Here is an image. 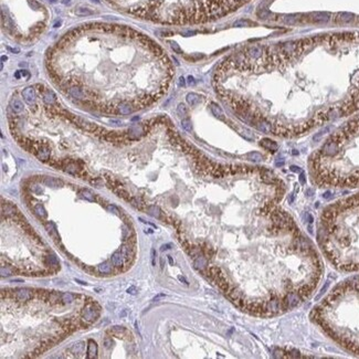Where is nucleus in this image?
<instances>
[{
    "mask_svg": "<svg viewBox=\"0 0 359 359\" xmlns=\"http://www.w3.org/2000/svg\"><path fill=\"white\" fill-rule=\"evenodd\" d=\"M317 239L325 255L338 270L359 272V193L323 211Z\"/></svg>",
    "mask_w": 359,
    "mask_h": 359,
    "instance_id": "f257e3e1",
    "label": "nucleus"
},
{
    "mask_svg": "<svg viewBox=\"0 0 359 359\" xmlns=\"http://www.w3.org/2000/svg\"><path fill=\"white\" fill-rule=\"evenodd\" d=\"M312 174L321 187L359 186V115L326 139L311 158Z\"/></svg>",
    "mask_w": 359,
    "mask_h": 359,
    "instance_id": "f03ea898",
    "label": "nucleus"
},
{
    "mask_svg": "<svg viewBox=\"0 0 359 359\" xmlns=\"http://www.w3.org/2000/svg\"><path fill=\"white\" fill-rule=\"evenodd\" d=\"M118 10L166 24L200 23L221 18L249 0H106Z\"/></svg>",
    "mask_w": 359,
    "mask_h": 359,
    "instance_id": "7ed1b4c3",
    "label": "nucleus"
},
{
    "mask_svg": "<svg viewBox=\"0 0 359 359\" xmlns=\"http://www.w3.org/2000/svg\"><path fill=\"white\" fill-rule=\"evenodd\" d=\"M312 318L338 345L359 355V277L333 288L314 308Z\"/></svg>",
    "mask_w": 359,
    "mask_h": 359,
    "instance_id": "20e7f679",
    "label": "nucleus"
},
{
    "mask_svg": "<svg viewBox=\"0 0 359 359\" xmlns=\"http://www.w3.org/2000/svg\"><path fill=\"white\" fill-rule=\"evenodd\" d=\"M99 316V306L96 303H87L81 311V318L85 324H92Z\"/></svg>",
    "mask_w": 359,
    "mask_h": 359,
    "instance_id": "39448f33",
    "label": "nucleus"
},
{
    "mask_svg": "<svg viewBox=\"0 0 359 359\" xmlns=\"http://www.w3.org/2000/svg\"><path fill=\"white\" fill-rule=\"evenodd\" d=\"M136 110L134 105L130 102H122L116 106V112L122 114V115H128L132 114L134 111Z\"/></svg>",
    "mask_w": 359,
    "mask_h": 359,
    "instance_id": "423d86ee",
    "label": "nucleus"
},
{
    "mask_svg": "<svg viewBox=\"0 0 359 359\" xmlns=\"http://www.w3.org/2000/svg\"><path fill=\"white\" fill-rule=\"evenodd\" d=\"M145 134V128L141 125H134L128 129V138L129 139H138Z\"/></svg>",
    "mask_w": 359,
    "mask_h": 359,
    "instance_id": "0eeeda50",
    "label": "nucleus"
},
{
    "mask_svg": "<svg viewBox=\"0 0 359 359\" xmlns=\"http://www.w3.org/2000/svg\"><path fill=\"white\" fill-rule=\"evenodd\" d=\"M22 96H23L24 101L29 104V105H33L35 103V91L32 86H29V87H26V89L22 91Z\"/></svg>",
    "mask_w": 359,
    "mask_h": 359,
    "instance_id": "6e6552de",
    "label": "nucleus"
},
{
    "mask_svg": "<svg viewBox=\"0 0 359 359\" xmlns=\"http://www.w3.org/2000/svg\"><path fill=\"white\" fill-rule=\"evenodd\" d=\"M16 298L20 302L29 301L32 298V291L30 288H18L16 291Z\"/></svg>",
    "mask_w": 359,
    "mask_h": 359,
    "instance_id": "1a4fd4ad",
    "label": "nucleus"
},
{
    "mask_svg": "<svg viewBox=\"0 0 359 359\" xmlns=\"http://www.w3.org/2000/svg\"><path fill=\"white\" fill-rule=\"evenodd\" d=\"M126 262V259L123 255V253L120 252V250L114 252L113 255H112V264H113L115 267H122Z\"/></svg>",
    "mask_w": 359,
    "mask_h": 359,
    "instance_id": "9d476101",
    "label": "nucleus"
},
{
    "mask_svg": "<svg viewBox=\"0 0 359 359\" xmlns=\"http://www.w3.org/2000/svg\"><path fill=\"white\" fill-rule=\"evenodd\" d=\"M193 265L197 270L199 271H203L208 265V260L207 257L203 255V254H198L197 257H195V260H193Z\"/></svg>",
    "mask_w": 359,
    "mask_h": 359,
    "instance_id": "9b49d317",
    "label": "nucleus"
},
{
    "mask_svg": "<svg viewBox=\"0 0 359 359\" xmlns=\"http://www.w3.org/2000/svg\"><path fill=\"white\" fill-rule=\"evenodd\" d=\"M86 357L89 359H94L97 357V345L93 339H90L87 342V355Z\"/></svg>",
    "mask_w": 359,
    "mask_h": 359,
    "instance_id": "f8f14e48",
    "label": "nucleus"
},
{
    "mask_svg": "<svg viewBox=\"0 0 359 359\" xmlns=\"http://www.w3.org/2000/svg\"><path fill=\"white\" fill-rule=\"evenodd\" d=\"M50 154H51V151H50V149L48 147H39L37 149V151H35L37 157L42 161L48 160L49 158H50Z\"/></svg>",
    "mask_w": 359,
    "mask_h": 359,
    "instance_id": "ddd939ff",
    "label": "nucleus"
},
{
    "mask_svg": "<svg viewBox=\"0 0 359 359\" xmlns=\"http://www.w3.org/2000/svg\"><path fill=\"white\" fill-rule=\"evenodd\" d=\"M43 184L45 186H48V187H52V188H58V187H61L63 185L62 180L53 177H44L43 178Z\"/></svg>",
    "mask_w": 359,
    "mask_h": 359,
    "instance_id": "4468645a",
    "label": "nucleus"
},
{
    "mask_svg": "<svg viewBox=\"0 0 359 359\" xmlns=\"http://www.w3.org/2000/svg\"><path fill=\"white\" fill-rule=\"evenodd\" d=\"M260 145L262 147L265 148V149H267V151H272V153H274L277 149V144L275 141H273L272 139H269V138H264V139L261 140Z\"/></svg>",
    "mask_w": 359,
    "mask_h": 359,
    "instance_id": "2eb2a0df",
    "label": "nucleus"
},
{
    "mask_svg": "<svg viewBox=\"0 0 359 359\" xmlns=\"http://www.w3.org/2000/svg\"><path fill=\"white\" fill-rule=\"evenodd\" d=\"M43 102L48 105H51V104H55L56 103V96L52 91L50 90H45L44 93H43Z\"/></svg>",
    "mask_w": 359,
    "mask_h": 359,
    "instance_id": "dca6fc26",
    "label": "nucleus"
},
{
    "mask_svg": "<svg viewBox=\"0 0 359 359\" xmlns=\"http://www.w3.org/2000/svg\"><path fill=\"white\" fill-rule=\"evenodd\" d=\"M84 349H85V342H76L75 344H73L71 347V352L74 354V355H81L84 352Z\"/></svg>",
    "mask_w": 359,
    "mask_h": 359,
    "instance_id": "f3484780",
    "label": "nucleus"
},
{
    "mask_svg": "<svg viewBox=\"0 0 359 359\" xmlns=\"http://www.w3.org/2000/svg\"><path fill=\"white\" fill-rule=\"evenodd\" d=\"M210 108H211L212 114H213L215 117H218V118H220V120H224V114H223V111H222V108H221V107L218 105V104H215V103H211V104H210Z\"/></svg>",
    "mask_w": 359,
    "mask_h": 359,
    "instance_id": "a211bd4d",
    "label": "nucleus"
},
{
    "mask_svg": "<svg viewBox=\"0 0 359 359\" xmlns=\"http://www.w3.org/2000/svg\"><path fill=\"white\" fill-rule=\"evenodd\" d=\"M10 108L14 111V113L19 114V113H22V112H23L24 106L19 99H12V101L10 102Z\"/></svg>",
    "mask_w": 359,
    "mask_h": 359,
    "instance_id": "6ab92c4d",
    "label": "nucleus"
},
{
    "mask_svg": "<svg viewBox=\"0 0 359 359\" xmlns=\"http://www.w3.org/2000/svg\"><path fill=\"white\" fill-rule=\"evenodd\" d=\"M63 169L71 175H78L80 172V170H81V168L76 164H74V163H68V164L64 165Z\"/></svg>",
    "mask_w": 359,
    "mask_h": 359,
    "instance_id": "aec40b11",
    "label": "nucleus"
},
{
    "mask_svg": "<svg viewBox=\"0 0 359 359\" xmlns=\"http://www.w3.org/2000/svg\"><path fill=\"white\" fill-rule=\"evenodd\" d=\"M186 101H187V103H188L189 105L195 106L201 101V97L198 94H196V93H189L188 95L186 96Z\"/></svg>",
    "mask_w": 359,
    "mask_h": 359,
    "instance_id": "412c9836",
    "label": "nucleus"
},
{
    "mask_svg": "<svg viewBox=\"0 0 359 359\" xmlns=\"http://www.w3.org/2000/svg\"><path fill=\"white\" fill-rule=\"evenodd\" d=\"M97 270H99V273H102V274H111L112 272H113V270H112V265H111L108 262L101 263L99 265V267H97Z\"/></svg>",
    "mask_w": 359,
    "mask_h": 359,
    "instance_id": "4be33fe9",
    "label": "nucleus"
},
{
    "mask_svg": "<svg viewBox=\"0 0 359 359\" xmlns=\"http://www.w3.org/2000/svg\"><path fill=\"white\" fill-rule=\"evenodd\" d=\"M147 212H148V214L151 215V217H154V218H157V219L160 218L161 211H160V209H159V207H157V205H149V207L147 208Z\"/></svg>",
    "mask_w": 359,
    "mask_h": 359,
    "instance_id": "5701e85b",
    "label": "nucleus"
},
{
    "mask_svg": "<svg viewBox=\"0 0 359 359\" xmlns=\"http://www.w3.org/2000/svg\"><path fill=\"white\" fill-rule=\"evenodd\" d=\"M110 332L114 335H116L117 337H123L125 334L127 333V330L125 329V327L123 326H113L112 328L110 329Z\"/></svg>",
    "mask_w": 359,
    "mask_h": 359,
    "instance_id": "b1692460",
    "label": "nucleus"
},
{
    "mask_svg": "<svg viewBox=\"0 0 359 359\" xmlns=\"http://www.w3.org/2000/svg\"><path fill=\"white\" fill-rule=\"evenodd\" d=\"M246 158L251 161L259 163V161H261L262 159H263V156H262L260 153H257V151H251V153H249V154H246Z\"/></svg>",
    "mask_w": 359,
    "mask_h": 359,
    "instance_id": "393cba45",
    "label": "nucleus"
},
{
    "mask_svg": "<svg viewBox=\"0 0 359 359\" xmlns=\"http://www.w3.org/2000/svg\"><path fill=\"white\" fill-rule=\"evenodd\" d=\"M80 195L82 196V198H84L85 200H89V201H91V202L95 201V197H94V195H93L90 190H87V189H83V190H81V191H80Z\"/></svg>",
    "mask_w": 359,
    "mask_h": 359,
    "instance_id": "a878e982",
    "label": "nucleus"
},
{
    "mask_svg": "<svg viewBox=\"0 0 359 359\" xmlns=\"http://www.w3.org/2000/svg\"><path fill=\"white\" fill-rule=\"evenodd\" d=\"M2 213L6 215H14L16 213V208L11 205H2Z\"/></svg>",
    "mask_w": 359,
    "mask_h": 359,
    "instance_id": "bb28decb",
    "label": "nucleus"
},
{
    "mask_svg": "<svg viewBox=\"0 0 359 359\" xmlns=\"http://www.w3.org/2000/svg\"><path fill=\"white\" fill-rule=\"evenodd\" d=\"M34 212L37 213V215H39L40 218H45L47 215H48V213H47V211H45L44 207L42 205H35V207H34Z\"/></svg>",
    "mask_w": 359,
    "mask_h": 359,
    "instance_id": "cd10ccee",
    "label": "nucleus"
},
{
    "mask_svg": "<svg viewBox=\"0 0 359 359\" xmlns=\"http://www.w3.org/2000/svg\"><path fill=\"white\" fill-rule=\"evenodd\" d=\"M354 19V16L350 14H338V17L336 19V21H339V22H349Z\"/></svg>",
    "mask_w": 359,
    "mask_h": 359,
    "instance_id": "c85d7f7f",
    "label": "nucleus"
},
{
    "mask_svg": "<svg viewBox=\"0 0 359 359\" xmlns=\"http://www.w3.org/2000/svg\"><path fill=\"white\" fill-rule=\"evenodd\" d=\"M74 298H75V296L73 294H71V293H63V294H61V301L63 303H65V304L72 303V302L74 301Z\"/></svg>",
    "mask_w": 359,
    "mask_h": 359,
    "instance_id": "c756f323",
    "label": "nucleus"
},
{
    "mask_svg": "<svg viewBox=\"0 0 359 359\" xmlns=\"http://www.w3.org/2000/svg\"><path fill=\"white\" fill-rule=\"evenodd\" d=\"M45 229L48 230V232L51 234V236H54L58 238V234H56V228H55V224L53 222H48L45 224Z\"/></svg>",
    "mask_w": 359,
    "mask_h": 359,
    "instance_id": "7c9ffc66",
    "label": "nucleus"
},
{
    "mask_svg": "<svg viewBox=\"0 0 359 359\" xmlns=\"http://www.w3.org/2000/svg\"><path fill=\"white\" fill-rule=\"evenodd\" d=\"M181 126L186 132H191V129H192L191 122H190L189 118H184V120H181Z\"/></svg>",
    "mask_w": 359,
    "mask_h": 359,
    "instance_id": "2f4dec72",
    "label": "nucleus"
},
{
    "mask_svg": "<svg viewBox=\"0 0 359 359\" xmlns=\"http://www.w3.org/2000/svg\"><path fill=\"white\" fill-rule=\"evenodd\" d=\"M177 112H178V115H179V116H181V117L186 116V115H187V108H186L185 104H182V103L181 104H179L177 107Z\"/></svg>",
    "mask_w": 359,
    "mask_h": 359,
    "instance_id": "473e14b6",
    "label": "nucleus"
},
{
    "mask_svg": "<svg viewBox=\"0 0 359 359\" xmlns=\"http://www.w3.org/2000/svg\"><path fill=\"white\" fill-rule=\"evenodd\" d=\"M48 261H49V264L51 265V266L53 267H59V261L58 259L53 255V254H50L48 257Z\"/></svg>",
    "mask_w": 359,
    "mask_h": 359,
    "instance_id": "72a5a7b5",
    "label": "nucleus"
},
{
    "mask_svg": "<svg viewBox=\"0 0 359 359\" xmlns=\"http://www.w3.org/2000/svg\"><path fill=\"white\" fill-rule=\"evenodd\" d=\"M75 12L79 14V16H89V14H93V11L89 10V9H86V8H78Z\"/></svg>",
    "mask_w": 359,
    "mask_h": 359,
    "instance_id": "f704fd0d",
    "label": "nucleus"
},
{
    "mask_svg": "<svg viewBox=\"0 0 359 359\" xmlns=\"http://www.w3.org/2000/svg\"><path fill=\"white\" fill-rule=\"evenodd\" d=\"M0 272H1V276H10L11 274H12V272H11L8 267H5V266H1Z\"/></svg>",
    "mask_w": 359,
    "mask_h": 359,
    "instance_id": "c9c22d12",
    "label": "nucleus"
},
{
    "mask_svg": "<svg viewBox=\"0 0 359 359\" xmlns=\"http://www.w3.org/2000/svg\"><path fill=\"white\" fill-rule=\"evenodd\" d=\"M130 236V230L126 226H123V239L127 240Z\"/></svg>",
    "mask_w": 359,
    "mask_h": 359,
    "instance_id": "e433bc0d",
    "label": "nucleus"
},
{
    "mask_svg": "<svg viewBox=\"0 0 359 359\" xmlns=\"http://www.w3.org/2000/svg\"><path fill=\"white\" fill-rule=\"evenodd\" d=\"M151 264L156 265V251H155V249H151Z\"/></svg>",
    "mask_w": 359,
    "mask_h": 359,
    "instance_id": "4c0bfd02",
    "label": "nucleus"
},
{
    "mask_svg": "<svg viewBox=\"0 0 359 359\" xmlns=\"http://www.w3.org/2000/svg\"><path fill=\"white\" fill-rule=\"evenodd\" d=\"M112 339L108 338V337H106L105 339H104V346H105V348H111V346H112Z\"/></svg>",
    "mask_w": 359,
    "mask_h": 359,
    "instance_id": "58836bf2",
    "label": "nucleus"
},
{
    "mask_svg": "<svg viewBox=\"0 0 359 359\" xmlns=\"http://www.w3.org/2000/svg\"><path fill=\"white\" fill-rule=\"evenodd\" d=\"M107 209H108L110 211L114 212L115 214H120V210H118V209H117L115 205H108V207H107Z\"/></svg>",
    "mask_w": 359,
    "mask_h": 359,
    "instance_id": "ea45409f",
    "label": "nucleus"
},
{
    "mask_svg": "<svg viewBox=\"0 0 359 359\" xmlns=\"http://www.w3.org/2000/svg\"><path fill=\"white\" fill-rule=\"evenodd\" d=\"M171 244L170 243H167V244H164V245H161V248H160V251L161 252H164V251H166V250H169V249H171Z\"/></svg>",
    "mask_w": 359,
    "mask_h": 359,
    "instance_id": "a19ab883",
    "label": "nucleus"
},
{
    "mask_svg": "<svg viewBox=\"0 0 359 359\" xmlns=\"http://www.w3.org/2000/svg\"><path fill=\"white\" fill-rule=\"evenodd\" d=\"M127 293H128V294H136V288H135V287L134 286H132V287H129V288H128V290H127Z\"/></svg>",
    "mask_w": 359,
    "mask_h": 359,
    "instance_id": "79ce46f5",
    "label": "nucleus"
},
{
    "mask_svg": "<svg viewBox=\"0 0 359 359\" xmlns=\"http://www.w3.org/2000/svg\"><path fill=\"white\" fill-rule=\"evenodd\" d=\"M306 218H307V220H308V222L309 223H313V217H312V214L311 213H306Z\"/></svg>",
    "mask_w": 359,
    "mask_h": 359,
    "instance_id": "37998d69",
    "label": "nucleus"
},
{
    "mask_svg": "<svg viewBox=\"0 0 359 359\" xmlns=\"http://www.w3.org/2000/svg\"><path fill=\"white\" fill-rule=\"evenodd\" d=\"M300 181H301V184L303 185V184H305V175L302 172L301 176H300Z\"/></svg>",
    "mask_w": 359,
    "mask_h": 359,
    "instance_id": "c03bdc74",
    "label": "nucleus"
},
{
    "mask_svg": "<svg viewBox=\"0 0 359 359\" xmlns=\"http://www.w3.org/2000/svg\"><path fill=\"white\" fill-rule=\"evenodd\" d=\"M179 85H181V86L185 85V79H184L182 76H180V78H179Z\"/></svg>",
    "mask_w": 359,
    "mask_h": 359,
    "instance_id": "a18cd8bd",
    "label": "nucleus"
},
{
    "mask_svg": "<svg viewBox=\"0 0 359 359\" xmlns=\"http://www.w3.org/2000/svg\"><path fill=\"white\" fill-rule=\"evenodd\" d=\"M188 83L189 84H195V79H193L191 75L188 76Z\"/></svg>",
    "mask_w": 359,
    "mask_h": 359,
    "instance_id": "49530a36",
    "label": "nucleus"
},
{
    "mask_svg": "<svg viewBox=\"0 0 359 359\" xmlns=\"http://www.w3.org/2000/svg\"><path fill=\"white\" fill-rule=\"evenodd\" d=\"M178 278H179V280L181 281V282H184V283L188 284V282H187V280H186V278H185V277H184V276H181V275H179V276H178Z\"/></svg>",
    "mask_w": 359,
    "mask_h": 359,
    "instance_id": "de8ad7c7",
    "label": "nucleus"
},
{
    "mask_svg": "<svg viewBox=\"0 0 359 359\" xmlns=\"http://www.w3.org/2000/svg\"><path fill=\"white\" fill-rule=\"evenodd\" d=\"M291 170H293V171H301V169H300L298 167H296V166H292Z\"/></svg>",
    "mask_w": 359,
    "mask_h": 359,
    "instance_id": "09e8293b",
    "label": "nucleus"
},
{
    "mask_svg": "<svg viewBox=\"0 0 359 359\" xmlns=\"http://www.w3.org/2000/svg\"><path fill=\"white\" fill-rule=\"evenodd\" d=\"M20 74L21 72L20 71H17L16 73H14V76H16V79H20Z\"/></svg>",
    "mask_w": 359,
    "mask_h": 359,
    "instance_id": "8fccbe9b",
    "label": "nucleus"
},
{
    "mask_svg": "<svg viewBox=\"0 0 359 359\" xmlns=\"http://www.w3.org/2000/svg\"><path fill=\"white\" fill-rule=\"evenodd\" d=\"M160 297H165V294H159V295H157V296H156V297L154 298V301H157V300H159Z\"/></svg>",
    "mask_w": 359,
    "mask_h": 359,
    "instance_id": "3c124183",
    "label": "nucleus"
},
{
    "mask_svg": "<svg viewBox=\"0 0 359 359\" xmlns=\"http://www.w3.org/2000/svg\"><path fill=\"white\" fill-rule=\"evenodd\" d=\"M168 260H169V263L171 264V265H174V260H172V257H170V255H167Z\"/></svg>",
    "mask_w": 359,
    "mask_h": 359,
    "instance_id": "603ef678",
    "label": "nucleus"
},
{
    "mask_svg": "<svg viewBox=\"0 0 359 359\" xmlns=\"http://www.w3.org/2000/svg\"><path fill=\"white\" fill-rule=\"evenodd\" d=\"M75 282H79V283H80V284H82V285H86L85 282H82V281H80V280H75Z\"/></svg>",
    "mask_w": 359,
    "mask_h": 359,
    "instance_id": "864d4df0",
    "label": "nucleus"
},
{
    "mask_svg": "<svg viewBox=\"0 0 359 359\" xmlns=\"http://www.w3.org/2000/svg\"><path fill=\"white\" fill-rule=\"evenodd\" d=\"M139 220H140V221H143V222H145V223H147V221H145V220H144V219H141V218H139ZM148 224H151V226L155 227L154 224H153V223H148Z\"/></svg>",
    "mask_w": 359,
    "mask_h": 359,
    "instance_id": "5fc2aeb1",
    "label": "nucleus"
}]
</instances>
